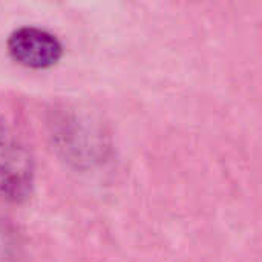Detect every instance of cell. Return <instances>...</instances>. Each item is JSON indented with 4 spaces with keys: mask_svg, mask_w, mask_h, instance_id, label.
<instances>
[{
    "mask_svg": "<svg viewBox=\"0 0 262 262\" xmlns=\"http://www.w3.org/2000/svg\"><path fill=\"white\" fill-rule=\"evenodd\" d=\"M35 186L32 157L14 129L0 115V198L23 203Z\"/></svg>",
    "mask_w": 262,
    "mask_h": 262,
    "instance_id": "obj_1",
    "label": "cell"
},
{
    "mask_svg": "<svg viewBox=\"0 0 262 262\" xmlns=\"http://www.w3.org/2000/svg\"><path fill=\"white\" fill-rule=\"evenodd\" d=\"M8 51L14 61L29 69H48L57 64L63 55V46L51 32L23 26L8 38Z\"/></svg>",
    "mask_w": 262,
    "mask_h": 262,
    "instance_id": "obj_3",
    "label": "cell"
},
{
    "mask_svg": "<svg viewBox=\"0 0 262 262\" xmlns=\"http://www.w3.org/2000/svg\"><path fill=\"white\" fill-rule=\"evenodd\" d=\"M18 250L17 235L11 226L0 220V262H11Z\"/></svg>",
    "mask_w": 262,
    "mask_h": 262,
    "instance_id": "obj_4",
    "label": "cell"
},
{
    "mask_svg": "<svg viewBox=\"0 0 262 262\" xmlns=\"http://www.w3.org/2000/svg\"><path fill=\"white\" fill-rule=\"evenodd\" d=\"M54 137L64 158L77 167H94L106 155V144L101 134L88 127L75 117L63 118L57 124Z\"/></svg>",
    "mask_w": 262,
    "mask_h": 262,
    "instance_id": "obj_2",
    "label": "cell"
}]
</instances>
